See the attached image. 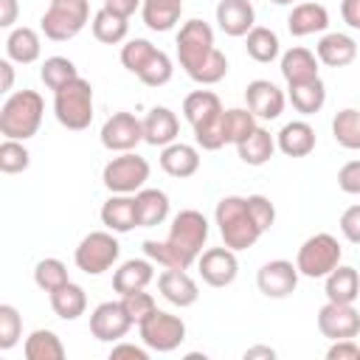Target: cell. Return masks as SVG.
Here are the masks:
<instances>
[{"label": "cell", "mask_w": 360, "mask_h": 360, "mask_svg": "<svg viewBox=\"0 0 360 360\" xmlns=\"http://www.w3.org/2000/svg\"><path fill=\"white\" fill-rule=\"evenodd\" d=\"M205 239H208L205 214H200L194 208H183V211L174 214V219L169 225V236L163 242L160 239H146L141 248H143L146 259H152L160 267L188 270L200 259Z\"/></svg>", "instance_id": "1"}, {"label": "cell", "mask_w": 360, "mask_h": 360, "mask_svg": "<svg viewBox=\"0 0 360 360\" xmlns=\"http://www.w3.org/2000/svg\"><path fill=\"white\" fill-rule=\"evenodd\" d=\"M177 59L197 84H217L228 73V56L214 45V31L202 20H188L177 31Z\"/></svg>", "instance_id": "2"}, {"label": "cell", "mask_w": 360, "mask_h": 360, "mask_svg": "<svg viewBox=\"0 0 360 360\" xmlns=\"http://www.w3.org/2000/svg\"><path fill=\"white\" fill-rule=\"evenodd\" d=\"M214 222L219 228L222 242L231 250H248L264 233L262 225H259V219L253 217V208H250L248 197H239V194H228V197H222L217 202Z\"/></svg>", "instance_id": "3"}, {"label": "cell", "mask_w": 360, "mask_h": 360, "mask_svg": "<svg viewBox=\"0 0 360 360\" xmlns=\"http://www.w3.org/2000/svg\"><path fill=\"white\" fill-rule=\"evenodd\" d=\"M45 101L37 90H17L0 107V135L14 141H28L39 132Z\"/></svg>", "instance_id": "4"}, {"label": "cell", "mask_w": 360, "mask_h": 360, "mask_svg": "<svg viewBox=\"0 0 360 360\" xmlns=\"http://www.w3.org/2000/svg\"><path fill=\"white\" fill-rule=\"evenodd\" d=\"M53 115L65 129L82 132L93 121V84L82 76L53 93Z\"/></svg>", "instance_id": "5"}, {"label": "cell", "mask_w": 360, "mask_h": 360, "mask_svg": "<svg viewBox=\"0 0 360 360\" xmlns=\"http://www.w3.org/2000/svg\"><path fill=\"white\" fill-rule=\"evenodd\" d=\"M90 22V0H51L39 28L53 42H68L84 31Z\"/></svg>", "instance_id": "6"}, {"label": "cell", "mask_w": 360, "mask_h": 360, "mask_svg": "<svg viewBox=\"0 0 360 360\" xmlns=\"http://www.w3.org/2000/svg\"><path fill=\"white\" fill-rule=\"evenodd\" d=\"M343 259V248L332 233H312L295 256V267L307 278H326Z\"/></svg>", "instance_id": "7"}, {"label": "cell", "mask_w": 360, "mask_h": 360, "mask_svg": "<svg viewBox=\"0 0 360 360\" xmlns=\"http://www.w3.org/2000/svg\"><path fill=\"white\" fill-rule=\"evenodd\" d=\"M146 180L149 160L135 152H118V158H112L101 172V183L110 194H138Z\"/></svg>", "instance_id": "8"}, {"label": "cell", "mask_w": 360, "mask_h": 360, "mask_svg": "<svg viewBox=\"0 0 360 360\" xmlns=\"http://www.w3.org/2000/svg\"><path fill=\"white\" fill-rule=\"evenodd\" d=\"M118 256H121V245L112 236V231H93L76 245L73 262H76V267L82 273L101 276L118 262Z\"/></svg>", "instance_id": "9"}, {"label": "cell", "mask_w": 360, "mask_h": 360, "mask_svg": "<svg viewBox=\"0 0 360 360\" xmlns=\"http://www.w3.org/2000/svg\"><path fill=\"white\" fill-rule=\"evenodd\" d=\"M141 340L146 349L152 352H174L183 340H186V323L180 315H172L166 309H155L149 312L141 323H138Z\"/></svg>", "instance_id": "10"}, {"label": "cell", "mask_w": 360, "mask_h": 360, "mask_svg": "<svg viewBox=\"0 0 360 360\" xmlns=\"http://www.w3.org/2000/svg\"><path fill=\"white\" fill-rule=\"evenodd\" d=\"M101 146L110 152H132L143 141V121L132 112H112L101 127Z\"/></svg>", "instance_id": "11"}, {"label": "cell", "mask_w": 360, "mask_h": 360, "mask_svg": "<svg viewBox=\"0 0 360 360\" xmlns=\"http://www.w3.org/2000/svg\"><path fill=\"white\" fill-rule=\"evenodd\" d=\"M318 332L323 338H329V340L357 338L360 335V312L354 309V304L326 301L318 309Z\"/></svg>", "instance_id": "12"}, {"label": "cell", "mask_w": 360, "mask_h": 360, "mask_svg": "<svg viewBox=\"0 0 360 360\" xmlns=\"http://www.w3.org/2000/svg\"><path fill=\"white\" fill-rule=\"evenodd\" d=\"M132 329V318L127 315L121 301H104L90 312V332L101 343H118Z\"/></svg>", "instance_id": "13"}, {"label": "cell", "mask_w": 360, "mask_h": 360, "mask_svg": "<svg viewBox=\"0 0 360 360\" xmlns=\"http://www.w3.org/2000/svg\"><path fill=\"white\" fill-rule=\"evenodd\" d=\"M197 270H200V276H202V281L208 287H228L239 276L236 250H231L228 245L225 248H208V250L200 253Z\"/></svg>", "instance_id": "14"}, {"label": "cell", "mask_w": 360, "mask_h": 360, "mask_svg": "<svg viewBox=\"0 0 360 360\" xmlns=\"http://www.w3.org/2000/svg\"><path fill=\"white\" fill-rule=\"evenodd\" d=\"M298 267L287 259H273V262H264L256 273V287L262 295L267 298H287L295 292L298 287Z\"/></svg>", "instance_id": "15"}, {"label": "cell", "mask_w": 360, "mask_h": 360, "mask_svg": "<svg viewBox=\"0 0 360 360\" xmlns=\"http://www.w3.org/2000/svg\"><path fill=\"white\" fill-rule=\"evenodd\" d=\"M245 101L248 110L259 118V121H276L284 112L287 96L278 90V84H273L270 79H253L245 87Z\"/></svg>", "instance_id": "16"}, {"label": "cell", "mask_w": 360, "mask_h": 360, "mask_svg": "<svg viewBox=\"0 0 360 360\" xmlns=\"http://www.w3.org/2000/svg\"><path fill=\"white\" fill-rule=\"evenodd\" d=\"M158 290L169 304H174L180 309L197 304V298H200L197 281L180 267H163V273L158 276Z\"/></svg>", "instance_id": "17"}, {"label": "cell", "mask_w": 360, "mask_h": 360, "mask_svg": "<svg viewBox=\"0 0 360 360\" xmlns=\"http://www.w3.org/2000/svg\"><path fill=\"white\" fill-rule=\"evenodd\" d=\"M217 25L228 37H248L256 25V8L250 0H219L217 3Z\"/></svg>", "instance_id": "18"}, {"label": "cell", "mask_w": 360, "mask_h": 360, "mask_svg": "<svg viewBox=\"0 0 360 360\" xmlns=\"http://www.w3.org/2000/svg\"><path fill=\"white\" fill-rule=\"evenodd\" d=\"M315 56L326 68H346V65H352L357 59V42L343 31H329V34H323L318 39Z\"/></svg>", "instance_id": "19"}, {"label": "cell", "mask_w": 360, "mask_h": 360, "mask_svg": "<svg viewBox=\"0 0 360 360\" xmlns=\"http://www.w3.org/2000/svg\"><path fill=\"white\" fill-rule=\"evenodd\" d=\"M101 225L112 233H129L138 228L135 194H110V200L101 205Z\"/></svg>", "instance_id": "20"}, {"label": "cell", "mask_w": 360, "mask_h": 360, "mask_svg": "<svg viewBox=\"0 0 360 360\" xmlns=\"http://www.w3.org/2000/svg\"><path fill=\"white\" fill-rule=\"evenodd\" d=\"M329 28V11L323 3H298L292 6V11L287 14V31L292 37H309V34H321Z\"/></svg>", "instance_id": "21"}, {"label": "cell", "mask_w": 360, "mask_h": 360, "mask_svg": "<svg viewBox=\"0 0 360 360\" xmlns=\"http://www.w3.org/2000/svg\"><path fill=\"white\" fill-rule=\"evenodd\" d=\"M160 169L169 177H177V180H186V177L197 174V169H200V152H197V146L183 143V141H174V143L163 146V152H160Z\"/></svg>", "instance_id": "22"}, {"label": "cell", "mask_w": 360, "mask_h": 360, "mask_svg": "<svg viewBox=\"0 0 360 360\" xmlns=\"http://www.w3.org/2000/svg\"><path fill=\"white\" fill-rule=\"evenodd\" d=\"M152 278H155V262L152 259H127L112 273V290L118 295H129V292L146 290Z\"/></svg>", "instance_id": "23"}, {"label": "cell", "mask_w": 360, "mask_h": 360, "mask_svg": "<svg viewBox=\"0 0 360 360\" xmlns=\"http://www.w3.org/2000/svg\"><path fill=\"white\" fill-rule=\"evenodd\" d=\"M180 121L169 107H152L143 118V141L149 146H169L177 141Z\"/></svg>", "instance_id": "24"}, {"label": "cell", "mask_w": 360, "mask_h": 360, "mask_svg": "<svg viewBox=\"0 0 360 360\" xmlns=\"http://www.w3.org/2000/svg\"><path fill=\"white\" fill-rule=\"evenodd\" d=\"M276 146L287 158H307L315 149V129L307 121H287L276 135Z\"/></svg>", "instance_id": "25"}, {"label": "cell", "mask_w": 360, "mask_h": 360, "mask_svg": "<svg viewBox=\"0 0 360 360\" xmlns=\"http://www.w3.org/2000/svg\"><path fill=\"white\" fill-rule=\"evenodd\" d=\"M281 76H284L287 87L318 79V56L309 48H301V45L284 51L281 53Z\"/></svg>", "instance_id": "26"}, {"label": "cell", "mask_w": 360, "mask_h": 360, "mask_svg": "<svg viewBox=\"0 0 360 360\" xmlns=\"http://www.w3.org/2000/svg\"><path fill=\"white\" fill-rule=\"evenodd\" d=\"M183 115L191 124V129L205 127V124H211L222 115V101L211 90H194L183 98Z\"/></svg>", "instance_id": "27"}, {"label": "cell", "mask_w": 360, "mask_h": 360, "mask_svg": "<svg viewBox=\"0 0 360 360\" xmlns=\"http://www.w3.org/2000/svg\"><path fill=\"white\" fill-rule=\"evenodd\" d=\"M135 208H138V228H155L163 225L169 217V194L160 188H141L135 194Z\"/></svg>", "instance_id": "28"}, {"label": "cell", "mask_w": 360, "mask_h": 360, "mask_svg": "<svg viewBox=\"0 0 360 360\" xmlns=\"http://www.w3.org/2000/svg\"><path fill=\"white\" fill-rule=\"evenodd\" d=\"M326 301H338V304H354L360 298V273L349 264H338L323 284Z\"/></svg>", "instance_id": "29"}, {"label": "cell", "mask_w": 360, "mask_h": 360, "mask_svg": "<svg viewBox=\"0 0 360 360\" xmlns=\"http://www.w3.org/2000/svg\"><path fill=\"white\" fill-rule=\"evenodd\" d=\"M42 53V42H39V34L28 25H20V28H11L8 37H6V56L17 65H31L37 62Z\"/></svg>", "instance_id": "30"}, {"label": "cell", "mask_w": 360, "mask_h": 360, "mask_svg": "<svg viewBox=\"0 0 360 360\" xmlns=\"http://www.w3.org/2000/svg\"><path fill=\"white\" fill-rule=\"evenodd\" d=\"M183 14V0H143L141 17L149 31H172L180 22Z\"/></svg>", "instance_id": "31"}, {"label": "cell", "mask_w": 360, "mask_h": 360, "mask_svg": "<svg viewBox=\"0 0 360 360\" xmlns=\"http://www.w3.org/2000/svg\"><path fill=\"white\" fill-rule=\"evenodd\" d=\"M276 138L264 129V127H256L245 141L236 143V152H239V160L248 163V166H264L273 152H276Z\"/></svg>", "instance_id": "32"}, {"label": "cell", "mask_w": 360, "mask_h": 360, "mask_svg": "<svg viewBox=\"0 0 360 360\" xmlns=\"http://www.w3.org/2000/svg\"><path fill=\"white\" fill-rule=\"evenodd\" d=\"M51 309H53L62 321H76V318H82L84 309H87V292H84V287H79V284H73V281L62 284L59 290L51 292Z\"/></svg>", "instance_id": "33"}, {"label": "cell", "mask_w": 360, "mask_h": 360, "mask_svg": "<svg viewBox=\"0 0 360 360\" xmlns=\"http://www.w3.org/2000/svg\"><path fill=\"white\" fill-rule=\"evenodd\" d=\"M90 28H93V37H96L98 42H104V45H118V42H124V39H127L129 20L101 6V8L93 14Z\"/></svg>", "instance_id": "34"}, {"label": "cell", "mask_w": 360, "mask_h": 360, "mask_svg": "<svg viewBox=\"0 0 360 360\" xmlns=\"http://www.w3.org/2000/svg\"><path fill=\"white\" fill-rule=\"evenodd\" d=\"M245 48H248V56L259 65H267L273 59H278L281 53V42H278V34L264 28V25H253L245 37Z\"/></svg>", "instance_id": "35"}, {"label": "cell", "mask_w": 360, "mask_h": 360, "mask_svg": "<svg viewBox=\"0 0 360 360\" xmlns=\"http://www.w3.org/2000/svg\"><path fill=\"white\" fill-rule=\"evenodd\" d=\"M287 90H290V93H287L290 104H292L301 115L318 112V110L323 107V101H326V84L321 82V76H318V79H309V82H301V84H290Z\"/></svg>", "instance_id": "36"}, {"label": "cell", "mask_w": 360, "mask_h": 360, "mask_svg": "<svg viewBox=\"0 0 360 360\" xmlns=\"http://www.w3.org/2000/svg\"><path fill=\"white\" fill-rule=\"evenodd\" d=\"M22 352H25V360H62L65 357V343L51 329H34L25 338Z\"/></svg>", "instance_id": "37"}, {"label": "cell", "mask_w": 360, "mask_h": 360, "mask_svg": "<svg viewBox=\"0 0 360 360\" xmlns=\"http://www.w3.org/2000/svg\"><path fill=\"white\" fill-rule=\"evenodd\" d=\"M259 127V118L248 110V107H231V110H222V135H225V143H239L245 141L253 129Z\"/></svg>", "instance_id": "38"}, {"label": "cell", "mask_w": 360, "mask_h": 360, "mask_svg": "<svg viewBox=\"0 0 360 360\" xmlns=\"http://www.w3.org/2000/svg\"><path fill=\"white\" fill-rule=\"evenodd\" d=\"M332 135L343 149H360V110L346 107L332 118Z\"/></svg>", "instance_id": "39"}, {"label": "cell", "mask_w": 360, "mask_h": 360, "mask_svg": "<svg viewBox=\"0 0 360 360\" xmlns=\"http://www.w3.org/2000/svg\"><path fill=\"white\" fill-rule=\"evenodd\" d=\"M79 76V68L68 59V56H48L45 62H42V68H39V79H42V84L48 87V90H62L68 82H73Z\"/></svg>", "instance_id": "40"}, {"label": "cell", "mask_w": 360, "mask_h": 360, "mask_svg": "<svg viewBox=\"0 0 360 360\" xmlns=\"http://www.w3.org/2000/svg\"><path fill=\"white\" fill-rule=\"evenodd\" d=\"M172 73H174V65H172L169 53L160 51V48H155L152 56L146 59V65L138 70V79H141L146 87H163V84L172 79Z\"/></svg>", "instance_id": "41"}, {"label": "cell", "mask_w": 360, "mask_h": 360, "mask_svg": "<svg viewBox=\"0 0 360 360\" xmlns=\"http://www.w3.org/2000/svg\"><path fill=\"white\" fill-rule=\"evenodd\" d=\"M68 281H70V278H68L65 262H59V259H53V256L37 262V267H34V284H37L39 290H45L48 295H51L53 290H59L62 284H68Z\"/></svg>", "instance_id": "42"}, {"label": "cell", "mask_w": 360, "mask_h": 360, "mask_svg": "<svg viewBox=\"0 0 360 360\" xmlns=\"http://www.w3.org/2000/svg\"><path fill=\"white\" fill-rule=\"evenodd\" d=\"M31 166V152L25 149L22 141L14 138H3L0 143V172L3 174H20Z\"/></svg>", "instance_id": "43"}, {"label": "cell", "mask_w": 360, "mask_h": 360, "mask_svg": "<svg viewBox=\"0 0 360 360\" xmlns=\"http://www.w3.org/2000/svg\"><path fill=\"white\" fill-rule=\"evenodd\" d=\"M20 335H22V318H20L17 307L0 304V349L8 352L11 346H17Z\"/></svg>", "instance_id": "44"}, {"label": "cell", "mask_w": 360, "mask_h": 360, "mask_svg": "<svg viewBox=\"0 0 360 360\" xmlns=\"http://www.w3.org/2000/svg\"><path fill=\"white\" fill-rule=\"evenodd\" d=\"M152 51H155V45H152L149 39L135 37V39H129V42L121 48V65H124L129 73L138 76V70L146 65V59L152 56Z\"/></svg>", "instance_id": "45"}, {"label": "cell", "mask_w": 360, "mask_h": 360, "mask_svg": "<svg viewBox=\"0 0 360 360\" xmlns=\"http://www.w3.org/2000/svg\"><path fill=\"white\" fill-rule=\"evenodd\" d=\"M121 304H124L127 315L132 318V323H141V321H143L149 312H155V309H158V304H155L152 292H146V290H138V292L121 295Z\"/></svg>", "instance_id": "46"}, {"label": "cell", "mask_w": 360, "mask_h": 360, "mask_svg": "<svg viewBox=\"0 0 360 360\" xmlns=\"http://www.w3.org/2000/svg\"><path fill=\"white\" fill-rule=\"evenodd\" d=\"M338 186L343 194H360V160H349L340 166Z\"/></svg>", "instance_id": "47"}, {"label": "cell", "mask_w": 360, "mask_h": 360, "mask_svg": "<svg viewBox=\"0 0 360 360\" xmlns=\"http://www.w3.org/2000/svg\"><path fill=\"white\" fill-rule=\"evenodd\" d=\"M340 233H343L352 245H360V202H357V205H349V208L340 214Z\"/></svg>", "instance_id": "48"}, {"label": "cell", "mask_w": 360, "mask_h": 360, "mask_svg": "<svg viewBox=\"0 0 360 360\" xmlns=\"http://www.w3.org/2000/svg\"><path fill=\"white\" fill-rule=\"evenodd\" d=\"M326 360H360V346L354 343V338L332 340V346L326 349Z\"/></svg>", "instance_id": "49"}, {"label": "cell", "mask_w": 360, "mask_h": 360, "mask_svg": "<svg viewBox=\"0 0 360 360\" xmlns=\"http://www.w3.org/2000/svg\"><path fill=\"white\" fill-rule=\"evenodd\" d=\"M121 357H132V360H146L149 352L143 346H135V343H115L112 352H110V360H121Z\"/></svg>", "instance_id": "50"}, {"label": "cell", "mask_w": 360, "mask_h": 360, "mask_svg": "<svg viewBox=\"0 0 360 360\" xmlns=\"http://www.w3.org/2000/svg\"><path fill=\"white\" fill-rule=\"evenodd\" d=\"M340 17L349 28L360 31V0H343L340 3Z\"/></svg>", "instance_id": "51"}, {"label": "cell", "mask_w": 360, "mask_h": 360, "mask_svg": "<svg viewBox=\"0 0 360 360\" xmlns=\"http://www.w3.org/2000/svg\"><path fill=\"white\" fill-rule=\"evenodd\" d=\"M141 6H143V0H104V8H110V11H115V14L127 17V20H129Z\"/></svg>", "instance_id": "52"}, {"label": "cell", "mask_w": 360, "mask_h": 360, "mask_svg": "<svg viewBox=\"0 0 360 360\" xmlns=\"http://www.w3.org/2000/svg\"><path fill=\"white\" fill-rule=\"evenodd\" d=\"M17 11H20V3L17 0H0V25L3 28H14Z\"/></svg>", "instance_id": "53"}, {"label": "cell", "mask_w": 360, "mask_h": 360, "mask_svg": "<svg viewBox=\"0 0 360 360\" xmlns=\"http://www.w3.org/2000/svg\"><path fill=\"white\" fill-rule=\"evenodd\" d=\"M0 73H3V84H0V93H11L14 87V62L6 56L0 59Z\"/></svg>", "instance_id": "54"}, {"label": "cell", "mask_w": 360, "mask_h": 360, "mask_svg": "<svg viewBox=\"0 0 360 360\" xmlns=\"http://www.w3.org/2000/svg\"><path fill=\"white\" fill-rule=\"evenodd\" d=\"M253 357H264V360H273V357H276V352H273L270 346H250V349L245 352V360H253Z\"/></svg>", "instance_id": "55"}, {"label": "cell", "mask_w": 360, "mask_h": 360, "mask_svg": "<svg viewBox=\"0 0 360 360\" xmlns=\"http://www.w3.org/2000/svg\"><path fill=\"white\" fill-rule=\"evenodd\" d=\"M270 3H276V6H290L292 0H270Z\"/></svg>", "instance_id": "56"}]
</instances>
